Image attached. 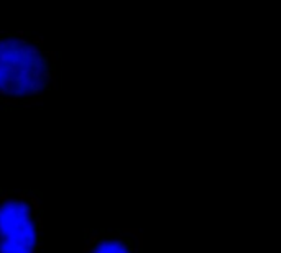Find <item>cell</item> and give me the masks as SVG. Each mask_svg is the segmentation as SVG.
Listing matches in <instances>:
<instances>
[{
	"label": "cell",
	"mask_w": 281,
	"mask_h": 253,
	"mask_svg": "<svg viewBox=\"0 0 281 253\" xmlns=\"http://www.w3.org/2000/svg\"><path fill=\"white\" fill-rule=\"evenodd\" d=\"M56 85V53L28 31H0V104L39 105Z\"/></svg>",
	"instance_id": "6da1fadb"
},
{
	"label": "cell",
	"mask_w": 281,
	"mask_h": 253,
	"mask_svg": "<svg viewBox=\"0 0 281 253\" xmlns=\"http://www.w3.org/2000/svg\"><path fill=\"white\" fill-rule=\"evenodd\" d=\"M44 209L30 191H0V253H43Z\"/></svg>",
	"instance_id": "7a4b0ae2"
},
{
	"label": "cell",
	"mask_w": 281,
	"mask_h": 253,
	"mask_svg": "<svg viewBox=\"0 0 281 253\" xmlns=\"http://www.w3.org/2000/svg\"><path fill=\"white\" fill-rule=\"evenodd\" d=\"M82 253H143V237L133 228L94 230L85 237Z\"/></svg>",
	"instance_id": "3957f363"
}]
</instances>
